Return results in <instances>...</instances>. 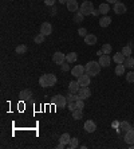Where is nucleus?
<instances>
[{"instance_id":"obj_1","label":"nucleus","mask_w":134,"mask_h":149,"mask_svg":"<svg viewBox=\"0 0 134 149\" xmlns=\"http://www.w3.org/2000/svg\"><path fill=\"white\" fill-rule=\"evenodd\" d=\"M101 65L99 62H95V61H90V62L84 66V69H86V73H87L90 77H95V75H98L101 73Z\"/></svg>"},{"instance_id":"obj_2","label":"nucleus","mask_w":134,"mask_h":149,"mask_svg":"<svg viewBox=\"0 0 134 149\" xmlns=\"http://www.w3.org/2000/svg\"><path fill=\"white\" fill-rule=\"evenodd\" d=\"M56 83V75L54 74H44L39 79V85L42 87H51Z\"/></svg>"},{"instance_id":"obj_3","label":"nucleus","mask_w":134,"mask_h":149,"mask_svg":"<svg viewBox=\"0 0 134 149\" xmlns=\"http://www.w3.org/2000/svg\"><path fill=\"white\" fill-rule=\"evenodd\" d=\"M51 103H52L55 107H58V109H63V107L67 105V98L63 97L62 94H58V95H55V97H52Z\"/></svg>"},{"instance_id":"obj_4","label":"nucleus","mask_w":134,"mask_h":149,"mask_svg":"<svg viewBox=\"0 0 134 149\" xmlns=\"http://www.w3.org/2000/svg\"><path fill=\"white\" fill-rule=\"evenodd\" d=\"M93 11H94V5H93V3L90 0H86V1L82 3V5H80V12H82L84 16L93 15Z\"/></svg>"},{"instance_id":"obj_5","label":"nucleus","mask_w":134,"mask_h":149,"mask_svg":"<svg viewBox=\"0 0 134 149\" xmlns=\"http://www.w3.org/2000/svg\"><path fill=\"white\" fill-rule=\"evenodd\" d=\"M78 83L80 85V87H86V86H88L90 85V75L87 74V73H84L83 75H80V77H78Z\"/></svg>"},{"instance_id":"obj_6","label":"nucleus","mask_w":134,"mask_h":149,"mask_svg":"<svg viewBox=\"0 0 134 149\" xmlns=\"http://www.w3.org/2000/svg\"><path fill=\"white\" fill-rule=\"evenodd\" d=\"M51 32H52V26H51L48 22L42 23V26H40V34L47 36V35H51Z\"/></svg>"},{"instance_id":"obj_7","label":"nucleus","mask_w":134,"mask_h":149,"mask_svg":"<svg viewBox=\"0 0 134 149\" xmlns=\"http://www.w3.org/2000/svg\"><path fill=\"white\" fill-rule=\"evenodd\" d=\"M52 62L56 63V65H62L63 62H66V55L62 54L61 51H56V52L52 55Z\"/></svg>"},{"instance_id":"obj_8","label":"nucleus","mask_w":134,"mask_h":149,"mask_svg":"<svg viewBox=\"0 0 134 149\" xmlns=\"http://www.w3.org/2000/svg\"><path fill=\"white\" fill-rule=\"evenodd\" d=\"M78 95H79L80 99H87L90 95H91V91H90V89H88V86L86 87H80L79 91H78Z\"/></svg>"},{"instance_id":"obj_9","label":"nucleus","mask_w":134,"mask_h":149,"mask_svg":"<svg viewBox=\"0 0 134 149\" xmlns=\"http://www.w3.org/2000/svg\"><path fill=\"white\" fill-rule=\"evenodd\" d=\"M114 12L117 15H122V14L126 12V5L123 3H121V1H117V3L114 4Z\"/></svg>"},{"instance_id":"obj_10","label":"nucleus","mask_w":134,"mask_h":149,"mask_svg":"<svg viewBox=\"0 0 134 149\" xmlns=\"http://www.w3.org/2000/svg\"><path fill=\"white\" fill-rule=\"evenodd\" d=\"M71 73H73L74 77H80V75H83L84 73H86V69H84L82 65H77L75 67H73V70H71Z\"/></svg>"},{"instance_id":"obj_11","label":"nucleus","mask_w":134,"mask_h":149,"mask_svg":"<svg viewBox=\"0 0 134 149\" xmlns=\"http://www.w3.org/2000/svg\"><path fill=\"white\" fill-rule=\"evenodd\" d=\"M98 62H99V65L102 67H109L111 63V58L107 54H103L99 56V61H98Z\"/></svg>"},{"instance_id":"obj_12","label":"nucleus","mask_w":134,"mask_h":149,"mask_svg":"<svg viewBox=\"0 0 134 149\" xmlns=\"http://www.w3.org/2000/svg\"><path fill=\"white\" fill-rule=\"evenodd\" d=\"M84 130H86L87 133H93V132H95L97 130L95 122L91 121V120H87V121L84 122Z\"/></svg>"},{"instance_id":"obj_13","label":"nucleus","mask_w":134,"mask_h":149,"mask_svg":"<svg viewBox=\"0 0 134 149\" xmlns=\"http://www.w3.org/2000/svg\"><path fill=\"white\" fill-rule=\"evenodd\" d=\"M125 141L129 145H133L134 144V129H129L125 134Z\"/></svg>"},{"instance_id":"obj_14","label":"nucleus","mask_w":134,"mask_h":149,"mask_svg":"<svg viewBox=\"0 0 134 149\" xmlns=\"http://www.w3.org/2000/svg\"><path fill=\"white\" fill-rule=\"evenodd\" d=\"M66 5H67V10H69V11H71V12H77L78 8H79L77 0H69V1L66 3Z\"/></svg>"},{"instance_id":"obj_15","label":"nucleus","mask_w":134,"mask_h":149,"mask_svg":"<svg viewBox=\"0 0 134 149\" xmlns=\"http://www.w3.org/2000/svg\"><path fill=\"white\" fill-rule=\"evenodd\" d=\"M84 43L88 44V46H94L97 43V36L94 34H87L84 36Z\"/></svg>"},{"instance_id":"obj_16","label":"nucleus","mask_w":134,"mask_h":149,"mask_svg":"<svg viewBox=\"0 0 134 149\" xmlns=\"http://www.w3.org/2000/svg\"><path fill=\"white\" fill-rule=\"evenodd\" d=\"M80 89V85L78 83V81H71L69 83V91L70 93H78Z\"/></svg>"},{"instance_id":"obj_17","label":"nucleus","mask_w":134,"mask_h":149,"mask_svg":"<svg viewBox=\"0 0 134 149\" xmlns=\"http://www.w3.org/2000/svg\"><path fill=\"white\" fill-rule=\"evenodd\" d=\"M125 59H126V56H125L122 52H117V54H114V56H113V61H114L117 65L125 63Z\"/></svg>"},{"instance_id":"obj_18","label":"nucleus","mask_w":134,"mask_h":149,"mask_svg":"<svg viewBox=\"0 0 134 149\" xmlns=\"http://www.w3.org/2000/svg\"><path fill=\"white\" fill-rule=\"evenodd\" d=\"M20 99H23V101H27V99H30L31 97H32V91L30 90V89H26V90H22L19 94Z\"/></svg>"},{"instance_id":"obj_19","label":"nucleus","mask_w":134,"mask_h":149,"mask_svg":"<svg viewBox=\"0 0 134 149\" xmlns=\"http://www.w3.org/2000/svg\"><path fill=\"white\" fill-rule=\"evenodd\" d=\"M110 24H111V18H110V16L105 15L103 18H101V19H99V26H101V27H103V28L105 27H109Z\"/></svg>"},{"instance_id":"obj_20","label":"nucleus","mask_w":134,"mask_h":149,"mask_svg":"<svg viewBox=\"0 0 134 149\" xmlns=\"http://www.w3.org/2000/svg\"><path fill=\"white\" fill-rule=\"evenodd\" d=\"M73 118L74 120H80V118H83V109H75L73 112Z\"/></svg>"},{"instance_id":"obj_21","label":"nucleus","mask_w":134,"mask_h":149,"mask_svg":"<svg viewBox=\"0 0 134 149\" xmlns=\"http://www.w3.org/2000/svg\"><path fill=\"white\" fill-rule=\"evenodd\" d=\"M98 10H99L101 14H103V15H106L107 12L110 11V5H109V3H102V4L99 5V8H98Z\"/></svg>"},{"instance_id":"obj_22","label":"nucleus","mask_w":134,"mask_h":149,"mask_svg":"<svg viewBox=\"0 0 134 149\" xmlns=\"http://www.w3.org/2000/svg\"><path fill=\"white\" fill-rule=\"evenodd\" d=\"M83 18H84L83 14L80 11H77L74 14V23H80V22H83Z\"/></svg>"},{"instance_id":"obj_23","label":"nucleus","mask_w":134,"mask_h":149,"mask_svg":"<svg viewBox=\"0 0 134 149\" xmlns=\"http://www.w3.org/2000/svg\"><path fill=\"white\" fill-rule=\"evenodd\" d=\"M77 59H78V55L75 54V52H70V54L66 55V61L69 63H74V62H77Z\"/></svg>"},{"instance_id":"obj_24","label":"nucleus","mask_w":134,"mask_h":149,"mask_svg":"<svg viewBox=\"0 0 134 149\" xmlns=\"http://www.w3.org/2000/svg\"><path fill=\"white\" fill-rule=\"evenodd\" d=\"M125 65L123 63H121V65H117V67H115V75H123L125 74Z\"/></svg>"},{"instance_id":"obj_25","label":"nucleus","mask_w":134,"mask_h":149,"mask_svg":"<svg viewBox=\"0 0 134 149\" xmlns=\"http://www.w3.org/2000/svg\"><path fill=\"white\" fill-rule=\"evenodd\" d=\"M66 98H67V103L69 102H77L79 99V95H75V93H69L66 95Z\"/></svg>"},{"instance_id":"obj_26","label":"nucleus","mask_w":134,"mask_h":149,"mask_svg":"<svg viewBox=\"0 0 134 149\" xmlns=\"http://www.w3.org/2000/svg\"><path fill=\"white\" fill-rule=\"evenodd\" d=\"M15 51H16V54L23 55V54H26L27 52V46L26 44H19V46L15 48Z\"/></svg>"},{"instance_id":"obj_27","label":"nucleus","mask_w":134,"mask_h":149,"mask_svg":"<svg viewBox=\"0 0 134 149\" xmlns=\"http://www.w3.org/2000/svg\"><path fill=\"white\" fill-rule=\"evenodd\" d=\"M125 67H127V69H134V58L127 56V58L125 59Z\"/></svg>"},{"instance_id":"obj_28","label":"nucleus","mask_w":134,"mask_h":149,"mask_svg":"<svg viewBox=\"0 0 134 149\" xmlns=\"http://www.w3.org/2000/svg\"><path fill=\"white\" fill-rule=\"evenodd\" d=\"M70 140H71V137H70L69 133H63L61 136V138H59V141H61L62 144H65V145H66V144H69Z\"/></svg>"},{"instance_id":"obj_29","label":"nucleus","mask_w":134,"mask_h":149,"mask_svg":"<svg viewBox=\"0 0 134 149\" xmlns=\"http://www.w3.org/2000/svg\"><path fill=\"white\" fill-rule=\"evenodd\" d=\"M119 129H122V130H125V132H127L129 129H131V125L127 121H121V122H119Z\"/></svg>"},{"instance_id":"obj_30","label":"nucleus","mask_w":134,"mask_h":149,"mask_svg":"<svg viewBox=\"0 0 134 149\" xmlns=\"http://www.w3.org/2000/svg\"><path fill=\"white\" fill-rule=\"evenodd\" d=\"M121 52H122L123 55H125V56H130L131 55V46H129V44H126V46H125V47L122 48V51H121Z\"/></svg>"},{"instance_id":"obj_31","label":"nucleus","mask_w":134,"mask_h":149,"mask_svg":"<svg viewBox=\"0 0 134 149\" xmlns=\"http://www.w3.org/2000/svg\"><path fill=\"white\" fill-rule=\"evenodd\" d=\"M78 138H75V137H73L71 140H70V142H69V148L70 149H75V148H78Z\"/></svg>"},{"instance_id":"obj_32","label":"nucleus","mask_w":134,"mask_h":149,"mask_svg":"<svg viewBox=\"0 0 134 149\" xmlns=\"http://www.w3.org/2000/svg\"><path fill=\"white\" fill-rule=\"evenodd\" d=\"M111 50H113V47H111V44H109V43H105L103 46H102V52L103 54H110L111 52Z\"/></svg>"},{"instance_id":"obj_33","label":"nucleus","mask_w":134,"mask_h":149,"mask_svg":"<svg viewBox=\"0 0 134 149\" xmlns=\"http://www.w3.org/2000/svg\"><path fill=\"white\" fill-rule=\"evenodd\" d=\"M44 38H46V36L43 35V34H39V35H36L34 38V42L35 43H38V44H42L43 42H44Z\"/></svg>"},{"instance_id":"obj_34","label":"nucleus","mask_w":134,"mask_h":149,"mask_svg":"<svg viewBox=\"0 0 134 149\" xmlns=\"http://www.w3.org/2000/svg\"><path fill=\"white\" fill-rule=\"evenodd\" d=\"M126 81L129 83H134V73L130 71V73H127L126 74Z\"/></svg>"},{"instance_id":"obj_35","label":"nucleus","mask_w":134,"mask_h":149,"mask_svg":"<svg viewBox=\"0 0 134 149\" xmlns=\"http://www.w3.org/2000/svg\"><path fill=\"white\" fill-rule=\"evenodd\" d=\"M61 69H62V71H69L70 70V66H69V62L66 61V62H63L61 65Z\"/></svg>"},{"instance_id":"obj_36","label":"nucleus","mask_w":134,"mask_h":149,"mask_svg":"<svg viewBox=\"0 0 134 149\" xmlns=\"http://www.w3.org/2000/svg\"><path fill=\"white\" fill-rule=\"evenodd\" d=\"M84 99H78V101L77 102H75V103H77V107H78V109H83V107H84Z\"/></svg>"},{"instance_id":"obj_37","label":"nucleus","mask_w":134,"mask_h":149,"mask_svg":"<svg viewBox=\"0 0 134 149\" xmlns=\"http://www.w3.org/2000/svg\"><path fill=\"white\" fill-rule=\"evenodd\" d=\"M78 34H79V36L84 38V36L87 35V30H86V28H79V30H78Z\"/></svg>"},{"instance_id":"obj_38","label":"nucleus","mask_w":134,"mask_h":149,"mask_svg":"<svg viewBox=\"0 0 134 149\" xmlns=\"http://www.w3.org/2000/svg\"><path fill=\"white\" fill-rule=\"evenodd\" d=\"M67 107H69L71 112H74V110L77 109V103H75V102H69V103H67Z\"/></svg>"},{"instance_id":"obj_39","label":"nucleus","mask_w":134,"mask_h":149,"mask_svg":"<svg viewBox=\"0 0 134 149\" xmlns=\"http://www.w3.org/2000/svg\"><path fill=\"white\" fill-rule=\"evenodd\" d=\"M55 1H56V0H44V4H46V5H50V7H52L54 4H55Z\"/></svg>"},{"instance_id":"obj_40","label":"nucleus","mask_w":134,"mask_h":149,"mask_svg":"<svg viewBox=\"0 0 134 149\" xmlns=\"http://www.w3.org/2000/svg\"><path fill=\"white\" fill-rule=\"evenodd\" d=\"M111 126H113V128H119V122L118 121H114L113 124H111Z\"/></svg>"},{"instance_id":"obj_41","label":"nucleus","mask_w":134,"mask_h":149,"mask_svg":"<svg viewBox=\"0 0 134 149\" xmlns=\"http://www.w3.org/2000/svg\"><path fill=\"white\" fill-rule=\"evenodd\" d=\"M101 12H99V10H94V11H93V15L94 16H97V15H99Z\"/></svg>"},{"instance_id":"obj_42","label":"nucleus","mask_w":134,"mask_h":149,"mask_svg":"<svg viewBox=\"0 0 134 149\" xmlns=\"http://www.w3.org/2000/svg\"><path fill=\"white\" fill-rule=\"evenodd\" d=\"M56 148H58V149H63V148H65V144H62V142H61V144H59Z\"/></svg>"},{"instance_id":"obj_43","label":"nucleus","mask_w":134,"mask_h":149,"mask_svg":"<svg viewBox=\"0 0 134 149\" xmlns=\"http://www.w3.org/2000/svg\"><path fill=\"white\" fill-rule=\"evenodd\" d=\"M56 11H58V10H56V8H55V7H54V5H52V12H51V14H52V15H55V14H56Z\"/></svg>"},{"instance_id":"obj_44","label":"nucleus","mask_w":134,"mask_h":149,"mask_svg":"<svg viewBox=\"0 0 134 149\" xmlns=\"http://www.w3.org/2000/svg\"><path fill=\"white\" fill-rule=\"evenodd\" d=\"M58 1H59V3H61V4H66V3H67V1H69V0H58Z\"/></svg>"},{"instance_id":"obj_45","label":"nucleus","mask_w":134,"mask_h":149,"mask_svg":"<svg viewBox=\"0 0 134 149\" xmlns=\"http://www.w3.org/2000/svg\"><path fill=\"white\" fill-rule=\"evenodd\" d=\"M106 1H107V3H109V4H110V3H117V0H106Z\"/></svg>"},{"instance_id":"obj_46","label":"nucleus","mask_w":134,"mask_h":149,"mask_svg":"<svg viewBox=\"0 0 134 149\" xmlns=\"http://www.w3.org/2000/svg\"><path fill=\"white\" fill-rule=\"evenodd\" d=\"M97 55H98V56H101V55H103V52H102V50H101V51H98V52H97Z\"/></svg>"},{"instance_id":"obj_47","label":"nucleus","mask_w":134,"mask_h":149,"mask_svg":"<svg viewBox=\"0 0 134 149\" xmlns=\"http://www.w3.org/2000/svg\"><path fill=\"white\" fill-rule=\"evenodd\" d=\"M84 1H86V0H84Z\"/></svg>"}]
</instances>
